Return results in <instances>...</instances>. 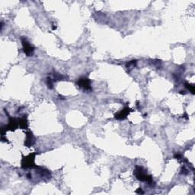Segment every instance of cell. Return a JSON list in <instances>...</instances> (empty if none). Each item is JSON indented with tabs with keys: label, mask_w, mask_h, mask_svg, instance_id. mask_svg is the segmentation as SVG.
Here are the masks:
<instances>
[{
	"label": "cell",
	"mask_w": 195,
	"mask_h": 195,
	"mask_svg": "<svg viewBox=\"0 0 195 195\" xmlns=\"http://www.w3.org/2000/svg\"><path fill=\"white\" fill-rule=\"evenodd\" d=\"M36 153H30L28 156L22 158V169H33L36 168L35 164V159Z\"/></svg>",
	"instance_id": "cell-2"
},
{
	"label": "cell",
	"mask_w": 195,
	"mask_h": 195,
	"mask_svg": "<svg viewBox=\"0 0 195 195\" xmlns=\"http://www.w3.org/2000/svg\"><path fill=\"white\" fill-rule=\"evenodd\" d=\"M136 192L137 193V194H143V193H144L143 191H142V188H138V190H136Z\"/></svg>",
	"instance_id": "cell-12"
},
{
	"label": "cell",
	"mask_w": 195,
	"mask_h": 195,
	"mask_svg": "<svg viewBox=\"0 0 195 195\" xmlns=\"http://www.w3.org/2000/svg\"><path fill=\"white\" fill-rule=\"evenodd\" d=\"M185 86L187 88H188V90H190V91H191L192 94H194V91H195V88H194V85H191V84L188 83H185Z\"/></svg>",
	"instance_id": "cell-9"
},
{
	"label": "cell",
	"mask_w": 195,
	"mask_h": 195,
	"mask_svg": "<svg viewBox=\"0 0 195 195\" xmlns=\"http://www.w3.org/2000/svg\"><path fill=\"white\" fill-rule=\"evenodd\" d=\"M18 119L14 118V117H10L9 120V124L6 127V130H12L14 131L16 129L18 128Z\"/></svg>",
	"instance_id": "cell-5"
},
{
	"label": "cell",
	"mask_w": 195,
	"mask_h": 195,
	"mask_svg": "<svg viewBox=\"0 0 195 195\" xmlns=\"http://www.w3.org/2000/svg\"><path fill=\"white\" fill-rule=\"evenodd\" d=\"M133 174H134L136 178H137L139 181L147 182L148 184H150V185L154 183L153 180H152V175H147L146 172V170H145L143 167L136 166L134 172H133Z\"/></svg>",
	"instance_id": "cell-1"
},
{
	"label": "cell",
	"mask_w": 195,
	"mask_h": 195,
	"mask_svg": "<svg viewBox=\"0 0 195 195\" xmlns=\"http://www.w3.org/2000/svg\"><path fill=\"white\" fill-rule=\"evenodd\" d=\"M47 85L48 88H50V89H52V88H54V85H53V80L51 77L47 78Z\"/></svg>",
	"instance_id": "cell-11"
},
{
	"label": "cell",
	"mask_w": 195,
	"mask_h": 195,
	"mask_svg": "<svg viewBox=\"0 0 195 195\" xmlns=\"http://www.w3.org/2000/svg\"><path fill=\"white\" fill-rule=\"evenodd\" d=\"M187 173H188V172H187V169H185V168H183V169H182L181 174H183V175H186Z\"/></svg>",
	"instance_id": "cell-13"
},
{
	"label": "cell",
	"mask_w": 195,
	"mask_h": 195,
	"mask_svg": "<svg viewBox=\"0 0 195 195\" xmlns=\"http://www.w3.org/2000/svg\"><path fill=\"white\" fill-rule=\"evenodd\" d=\"M77 85H79L80 88H83V89L86 90V91L92 90L91 87V81H90L89 79L85 78V77L80 78L77 82Z\"/></svg>",
	"instance_id": "cell-4"
},
{
	"label": "cell",
	"mask_w": 195,
	"mask_h": 195,
	"mask_svg": "<svg viewBox=\"0 0 195 195\" xmlns=\"http://www.w3.org/2000/svg\"><path fill=\"white\" fill-rule=\"evenodd\" d=\"M54 80H56V81H58V80H65V77H64L63 75H60V74L59 73H56V72L54 74Z\"/></svg>",
	"instance_id": "cell-10"
},
{
	"label": "cell",
	"mask_w": 195,
	"mask_h": 195,
	"mask_svg": "<svg viewBox=\"0 0 195 195\" xmlns=\"http://www.w3.org/2000/svg\"><path fill=\"white\" fill-rule=\"evenodd\" d=\"M22 46H23L24 53H25L28 56H33L35 48H34L33 46H31V45L30 44V43L27 41L26 38H22Z\"/></svg>",
	"instance_id": "cell-3"
},
{
	"label": "cell",
	"mask_w": 195,
	"mask_h": 195,
	"mask_svg": "<svg viewBox=\"0 0 195 195\" xmlns=\"http://www.w3.org/2000/svg\"><path fill=\"white\" fill-rule=\"evenodd\" d=\"M35 143V139L33 133H32L31 131H28L26 133V138H25V146H27V147H30V146H33V144Z\"/></svg>",
	"instance_id": "cell-7"
},
{
	"label": "cell",
	"mask_w": 195,
	"mask_h": 195,
	"mask_svg": "<svg viewBox=\"0 0 195 195\" xmlns=\"http://www.w3.org/2000/svg\"><path fill=\"white\" fill-rule=\"evenodd\" d=\"M54 29H56V26H54H54H53V30H54Z\"/></svg>",
	"instance_id": "cell-14"
},
{
	"label": "cell",
	"mask_w": 195,
	"mask_h": 195,
	"mask_svg": "<svg viewBox=\"0 0 195 195\" xmlns=\"http://www.w3.org/2000/svg\"><path fill=\"white\" fill-rule=\"evenodd\" d=\"M130 108L128 107H125L123 110H121L120 112H117V114H114V117L117 120H124L127 117V116L130 114Z\"/></svg>",
	"instance_id": "cell-6"
},
{
	"label": "cell",
	"mask_w": 195,
	"mask_h": 195,
	"mask_svg": "<svg viewBox=\"0 0 195 195\" xmlns=\"http://www.w3.org/2000/svg\"><path fill=\"white\" fill-rule=\"evenodd\" d=\"M18 125L21 129H28V117L27 115H23V117L18 118Z\"/></svg>",
	"instance_id": "cell-8"
}]
</instances>
